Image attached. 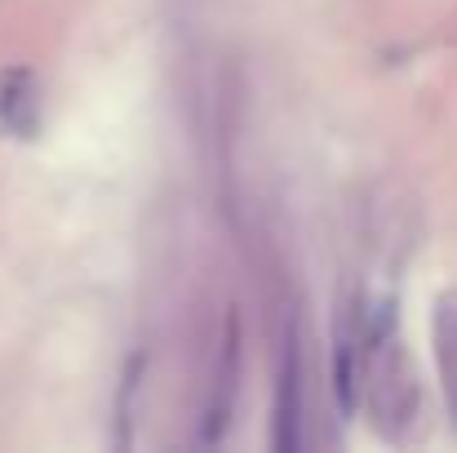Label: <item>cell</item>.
<instances>
[{
	"label": "cell",
	"instance_id": "cell-1",
	"mask_svg": "<svg viewBox=\"0 0 457 453\" xmlns=\"http://www.w3.org/2000/svg\"><path fill=\"white\" fill-rule=\"evenodd\" d=\"M298 445H303V342L294 324L285 333L280 378H276V449L298 453Z\"/></svg>",
	"mask_w": 457,
	"mask_h": 453
},
{
	"label": "cell",
	"instance_id": "cell-2",
	"mask_svg": "<svg viewBox=\"0 0 457 453\" xmlns=\"http://www.w3.org/2000/svg\"><path fill=\"white\" fill-rule=\"evenodd\" d=\"M40 76L31 67L0 71V138H36L40 134Z\"/></svg>",
	"mask_w": 457,
	"mask_h": 453
},
{
	"label": "cell",
	"instance_id": "cell-3",
	"mask_svg": "<svg viewBox=\"0 0 457 453\" xmlns=\"http://www.w3.org/2000/svg\"><path fill=\"white\" fill-rule=\"evenodd\" d=\"M240 378V324L236 315L227 320V338H222V365L213 373V400H209V432L204 440H218L227 432V418H231V405H236V382Z\"/></svg>",
	"mask_w": 457,
	"mask_h": 453
},
{
	"label": "cell",
	"instance_id": "cell-4",
	"mask_svg": "<svg viewBox=\"0 0 457 453\" xmlns=\"http://www.w3.org/2000/svg\"><path fill=\"white\" fill-rule=\"evenodd\" d=\"M440 369H445V396H449L453 418H457V311L453 306L440 311Z\"/></svg>",
	"mask_w": 457,
	"mask_h": 453
}]
</instances>
